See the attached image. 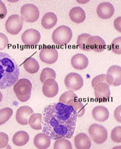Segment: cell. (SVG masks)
Masks as SVG:
<instances>
[{
	"instance_id": "cell-1",
	"label": "cell",
	"mask_w": 121,
	"mask_h": 149,
	"mask_svg": "<svg viewBox=\"0 0 121 149\" xmlns=\"http://www.w3.org/2000/svg\"><path fill=\"white\" fill-rule=\"evenodd\" d=\"M77 118L76 112L70 105L61 102L49 104L42 113V132L51 140L72 138Z\"/></svg>"
},
{
	"instance_id": "cell-2",
	"label": "cell",
	"mask_w": 121,
	"mask_h": 149,
	"mask_svg": "<svg viewBox=\"0 0 121 149\" xmlns=\"http://www.w3.org/2000/svg\"><path fill=\"white\" fill-rule=\"evenodd\" d=\"M20 68L8 53L0 52V89H6L14 86L18 80Z\"/></svg>"
},
{
	"instance_id": "cell-3",
	"label": "cell",
	"mask_w": 121,
	"mask_h": 149,
	"mask_svg": "<svg viewBox=\"0 0 121 149\" xmlns=\"http://www.w3.org/2000/svg\"><path fill=\"white\" fill-rule=\"evenodd\" d=\"M32 91V83L27 79H20L14 85L15 95L21 102H26L30 99Z\"/></svg>"
},
{
	"instance_id": "cell-4",
	"label": "cell",
	"mask_w": 121,
	"mask_h": 149,
	"mask_svg": "<svg viewBox=\"0 0 121 149\" xmlns=\"http://www.w3.org/2000/svg\"><path fill=\"white\" fill-rule=\"evenodd\" d=\"M73 37V33L70 27L62 25L55 29L52 33L51 39L55 45H65L68 44Z\"/></svg>"
},
{
	"instance_id": "cell-5",
	"label": "cell",
	"mask_w": 121,
	"mask_h": 149,
	"mask_svg": "<svg viewBox=\"0 0 121 149\" xmlns=\"http://www.w3.org/2000/svg\"><path fill=\"white\" fill-rule=\"evenodd\" d=\"M88 130L92 140L98 145L103 144L108 139V131L102 125L92 124Z\"/></svg>"
},
{
	"instance_id": "cell-6",
	"label": "cell",
	"mask_w": 121,
	"mask_h": 149,
	"mask_svg": "<svg viewBox=\"0 0 121 149\" xmlns=\"http://www.w3.org/2000/svg\"><path fill=\"white\" fill-rule=\"evenodd\" d=\"M40 17V11L36 6L33 4H26L21 9V17L27 23H33L37 21Z\"/></svg>"
},
{
	"instance_id": "cell-7",
	"label": "cell",
	"mask_w": 121,
	"mask_h": 149,
	"mask_svg": "<svg viewBox=\"0 0 121 149\" xmlns=\"http://www.w3.org/2000/svg\"><path fill=\"white\" fill-rule=\"evenodd\" d=\"M24 21L18 15H11L6 22V30L11 35H17L23 28Z\"/></svg>"
},
{
	"instance_id": "cell-8",
	"label": "cell",
	"mask_w": 121,
	"mask_h": 149,
	"mask_svg": "<svg viewBox=\"0 0 121 149\" xmlns=\"http://www.w3.org/2000/svg\"><path fill=\"white\" fill-rule=\"evenodd\" d=\"M106 83L108 86H120L121 85V67L117 65L111 66L105 74Z\"/></svg>"
},
{
	"instance_id": "cell-9",
	"label": "cell",
	"mask_w": 121,
	"mask_h": 149,
	"mask_svg": "<svg viewBox=\"0 0 121 149\" xmlns=\"http://www.w3.org/2000/svg\"><path fill=\"white\" fill-rule=\"evenodd\" d=\"M64 84L70 91H78L83 86V79L77 73H70L64 78Z\"/></svg>"
},
{
	"instance_id": "cell-10",
	"label": "cell",
	"mask_w": 121,
	"mask_h": 149,
	"mask_svg": "<svg viewBox=\"0 0 121 149\" xmlns=\"http://www.w3.org/2000/svg\"><path fill=\"white\" fill-rule=\"evenodd\" d=\"M41 35L38 30L35 29H28L25 30L21 35V40L26 45L33 46L37 45L40 41Z\"/></svg>"
},
{
	"instance_id": "cell-11",
	"label": "cell",
	"mask_w": 121,
	"mask_h": 149,
	"mask_svg": "<svg viewBox=\"0 0 121 149\" xmlns=\"http://www.w3.org/2000/svg\"><path fill=\"white\" fill-rule=\"evenodd\" d=\"M40 58L45 64H52L58 58V52L52 47H43L40 52Z\"/></svg>"
},
{
	"instance_id": "cell-12",
	"label": "cell",
	"mask_w": 121,
	"mask_h": 149,
	"mask_svg": "<svg viewBox=\"0 0 121 149\" xmlns=\"http://www.w3.org/2000/svg\"><path fill=\"white\" fill-rule=\"evenodd\" d=\"M33 113V110L29 106H21L17 109L16 112V120L19 124L26 126L29 123V119L30 116Z\"/></svg>"
},
{
	"instance_id": "cell-13",
	"label": "cell",
	"mask_w": 121,
	"mask_h": 149,
	"mask_svg": "<svg viewBox=\"0 0 121 149\" xmlns=\"http://www.w3.org/2000/svg\"><path fill=\"white\" fill-rule=\"evenodd\" d=\"M87 45L90 51L100 53L104 51L107 47L105 41L98 36H90L87 41Z\"/></svg>"
},
{
	"instance_id": "cell-14",
	"label": "cell",
	"mask_w": 121,
	"mask_h": 149,
	"mask_svg": "<svg viewBox=\"0 0 121 149\" xmlns=\"http://www.w3.org/2000/svg\"><path fill=\"white\" fill-rule=\"evenodd\" d=\"M94 94L96 99L106 102L111 97V89L105 83H99L94 87Z\"/></svg>"
},
{
	"instance_id": "cell-15",
	"label": "cell",
	"mask_w": 121,
	"mask_h": 149,
	"mask_svg": "<svg viewBox=\"0 0 121 149\" xmlns=\"http://www.w3.org/2000/svg\"><path fill=\"white\" fill-rule=\"evenodd\" d=\"M96 12L100 18L108 20L113 17L114 14V7L111 3L108 2H102L97 7Z\"/></svg>"
},
{
	"instance_id": "cell-16",
	"label": "cell",
	"mask_w": 121,
	"mask_h": 149,
	"mask_svg": "<svg viewBox=\"0 0 121 149\" xmlns=\"http://www.w3.org/2000/svg\"><path fill=\"white\" fill-rule=\"evenodd\" d=\"M58 93V85L55 79H46L42 86V93L47 98H53Z\"/></svg>"
},
{
	"instance_id": "cell-17",
	"label": "cell",
	"mask_w": 121,
	"mask_h": 149,
	"mask_svg": "<svg viewBox=\"0 0 121 149\" xmlns=\"http://www.w3.org/2000/svg\"><path fill=\"white\" fill-rule=\"evenodd\" d=\"M72 67L78 70H83L88 67L89 59L83 54H76L70 60Z\"/></svg>"
},
{
	"instance_id": "cell-18",
	"label": "cell",
	"mask_w": 121,
	"mask_h": 149,
	"mask_svg": "<svg viewBox=\"0 0 121 149\" xmlns=\"http://www.w3.org/2000/svg\"><path fill=\"white\" fill-rule=\"evenodd\" d=\"M51 139L44 132L38 133L33 139L34 146L39 149H47L51 146Z\"/></svg>"
},
{
	"instance_id": "cell-19",
	"label": "cell",
	"mask_w": 121,
	"mask_h": 149,
	"mask_svg": "<svg viewBox=\"0 0 121 149\" xmlns=\"http://www.w3.org/2000/svg\"><path fill=\"white\" fill-rule=\"evenodd\" d=\"M93 119L98 122H104L109 118V111L104 106H96L92 111Z\"/></svg>"
},
{
	"instance_id": "cell-20",
	"label": "cell",
	"mask_w": 121,
	"mask_h": 149,
	"mask_svg": "<svg viewBox=\"0 0 121 149\" xmlns=\"http://www.w3.org/2000/svg\"><path fill=\"white\" fill-rule=\"evenodd\" d=\"M74 144L76 148L77 149H89L92 146L91 139L85 133H79L74 138Z\"/></svg>"
},
{
	"instance_id": "cell-21",
	"label": "cell",
	"mask_w": 121,
	"mask_h": 149,
	"mask_svg": "<svg viewBox=\"0 0 121 149\" xmlns=\"http://www.w3.org/2000/svg\"><path fill=\"white\" fill-rule=\"evenodd\" d=\"M70 18L73 22L81 24L86 20V13L84 10L80 7H74L69 12Z\"/></svg>"
},
{
	"instance_id": "cell-22",
	"label": "cell",
	"mask_w": 121,
	"mask_h": 149,
	"mask_svg": "<svg viewBox=\"0 0 121 149\" xmlns=\"http://www.w3.org/2000/svg\"><path fill=\"white\" fill-rule=\"evenodd\" d=\"M58 18L55 13L49 12L44 15L41 21L42 26L46 30H50L56 25Z\"/></svg>"
},
{
	"instance_id": "cell-23",
	"label": "cell",
	"mask_w": 121,
	"mask_h": 149,
	"mask_svg": "<svg viewBox=\"0 0 121 149\" xmlns=\"http://www.w3.org/2000/svg\"><path fill=\"white\" fill-rule=\"evenodd\" d=\"M30 136L25 131H18L12 137V142L16 146H24L29 142Z\"/></svg>"
},
{
	"instance_id": "cell-24",
	"label": "cell",
	"mask_w": 121,
	"mask_h": 149,
	"mask_svg": "<svg viewBox=\"0 0 121 149\" xmlns=\"http://www.w3.org/2000/svg\"><path fill=\"white\" fill-rule=\"evenodd\" d=\"M24 68L26 72H28L29 74H36L40 70V64L38 63L37 61L33 58H27L24 62Z\"/></svg>"
},
{
	"instance_id": "cell-25",
	"label": "cell",
	"mask_w": 121,
	"mask_h": 149,
	"mask_svg": "<svg viewBox=\"0 0 121 149\" xmlns=\"http://www.w3.org/2000/svg\"><path fill=\"white\" fill-rule=\"evenodd\" d=\"M67 105H70L72 108H74V111L76 112L77 117H82L84 114H85V105H84L81 102H79V101L78 100V97L72 98L70 101H68V102H67Z\"/></svg>"
},
{
	"instance_id": "cell-26",
	"label": "cell",
	"mask_w": 121,
	"mask_h": 149,
	"mask_svg": "<svg viewBox=\"0 0 121 149\" xmlns=\"http://www.w3.org/2000/svg\"><path fill=\"white\" fill-rule=\"evenodd\" d=\"M42 115L41 113H32L29 119V123L30 127L35 130H42Z\"/></svg>"
},
{
	"instance_id": "cell-27",
	"label": "cell",
	"mask_w": 121,
	"mask_h": 149,
	"mask_svg": "<svg viewBox=\"0 0 121 149\" xmlns=\"http://www.w3.org/2000/svg\"><path fill=\"white\" fill-rule=\"evenodd\" d=\"M90 36L91 35L89 33H83L78 36L77 40H76V44H77L79 49L86 52L90 51L89 47H88V45H87V41H88V39Z\"/></svg>"
},
{
	"instance_id": "cell-28",
	"label": "cell",
	"mask_w": 121,
	"mask_h": 149,
	"mask_svg": "<svg viewBox=\"0 0 121 149\" xmlns=\"http://www.w3.org/2000/svg\"><path fill=\"white\" fill-rule=\"evenodd\" d=\"M54 149H72V145L70 142L67 138H60L55 140Z\"/></svg>"
},
{
	"instance_id": "cell-29",
	"label": "cell",
	"mask_w": 121,
	"mask_h": 149,
	"mask_svg": "<svg viewBox=\"0 0 121 149\" xmlns=\"http://www.w3.org/2000/svg\"><path fill=\"white\" fill-rule=\"evenodd\" d=\"M56 79V73L51 68H45L41 72V74H40V81L42 83H44L46 79Z\"/></svg>"
},
{
	"instance_id": "cell-30",
	"label": "cell",
	"mask_w": 121,
	"mask_h": 149,
	"mask_svg": "<svg viewBox=\"0 0 121 149\" xmlns=\"http://www.w3.org/2000/svg\"><path fill=\"white\" fill-rule=\"evenodd\" d=\"M13 114L11 108H5L0 110V126L3 125L10 119Z\"/></svg>"
},
{
	"instance_id": "cell-31",
	"label": "cell",
	"mask_w": 121,
	"mask_h": 149,
	"mask_svg": "<svg viewBox=\"0 0 121 149\" xmlns=\"http://www.w3.org/2000/svg\"><path fill=\"white\" fill-rule=\"evenodd\" d=\"M110 49L116 55H121V36L113 39L111 44Z\"/></svg>"
},
{
	"instance_id": "cell-32",
	"label": "cell",
	"mask_w": 121,
	"mask_h": 149,
	"mask_svg": "<svg viewBox=\"0 0 121 149\" xmlns=\"http://www.w3.org/2000/svg\"><path fill=\"white\" fill-rule=\"evenodd\" d=\"M76 97H77V95L73 91H67V92H65L61 95L60 98H59V102L62 103V104H67V102L68 101H70L72 98H76Z\"/></svg>"
},
{
	"instance_id": "cell-33",
	"label": "cell",
	"mask_w": 121,
	"mask_h": 149,
	"mask_svg": "<svg viewBox=\"0 0 121 149\" xmlns=\"http://www.w3.org/2000/svg\"><path fill=\"white\" fill-rule=\"evenodd\" d=\"M111 137L113 142H117V143H120L121 142V127L118 126L113 128L111 133Z\"/></svg>"
},
{
	"instance_id": "cell-34",
	"label": "cell",
	"mask_w": 121,
	"mask_h": 149,
	"mask_svg": "<svg viewBox=\"0 0 121 149\" xmlns=\"http://www.w3.org/2000/svg\"><path fill=\"white\" fill-rule=\"evenodd\" d=\"M8 45V38L2 33H0V51L6 49Z\"/></svg>"
},
{
	"instance_id": "cell-35",
	"label": "cell",
	"mask_w": 121,
	"mask_h": 149,
	"mask_svg": "<svg viewBox=\"0 0 121 149\" xmlns=\"http://www.w3.org/2000/svg\"><path fill=\"white\" fill-rule=\"evenodd\" d=\"M8 144V136L5 132H0V148H4Z\"/></svg>"
},
{
	"instance_id": "cell-36",
	"label": "cell",
	"mask_w": 121,
	"mask_h": 149,
	"mask_svg": "<svg viewBox=\"0 0 121 149\" xmlns=\"http://www.w3.org/2000/svg\"><path fill=\"white\" fill-rule=\"evenodd\" d=\"M99 83H106V77L105 74H100V75L97 76L95 77H94L92 80V86L94 88L96 84Z\"/></svg>"
},
{
	"instance_id": "cell-37",
	"label": "cell",
	"mask_w": 121,
	"mask_h": 149,
	"mask_svg": "<svg viewBox=\"0 0 121 149\" xmlns=\"http://www.w3.org/2000/svg\"><path fill=\"white\" fill-rule=\"evenodd\" d=\"M7 13L8 11L6 5L4 4L2 1H0V20L5 18L6 15H7Z\"/></svg>"
},
{
	"instance_id": "cell-38",
	"label": "cell",
	"mask_w": 121,
	"mask_h": 149,
	"mask_svg": "<svg viewBox=\"0 0 121 149\" xmlns=\"http://www.w3.org/2000/svg\"><path fill=\"white\" fill-rule=\"evenodd\" d=\"M121 105H118L117 107V108L114 111V113H113V115L115 117V120L118 122V123H121Z\"/></svg>"
},
{
	"instance_id": "cell-39",
	"label": "cell",
	"mask_w": 121,
	"mask_h": 149,
	"mask_svg": "<svg viewBox=\"0 0 121 149\" xmlns=\"http://www.w3.org/2000/svg\"><path fill=\"white\" fill-rule=\"evenodd\" d=\"M113 26L118 32L121 33V17H118L113 21Z\"/></svg>"
},
{
	"instance_id": "cell-40",
	"label": "cell",
	"mask_w": 121,
	"mask_h": 149,
	"mask_svg": "<svg viewBox=\"0 0 121 149\" xmlns=\"http://www.w3.org/2000/svg\"><path fill=\"white\" fill-rule=\"evenodd\" d=\"M2 93L0 92V102H2Z\"/></svg>"
}]
</instances>
